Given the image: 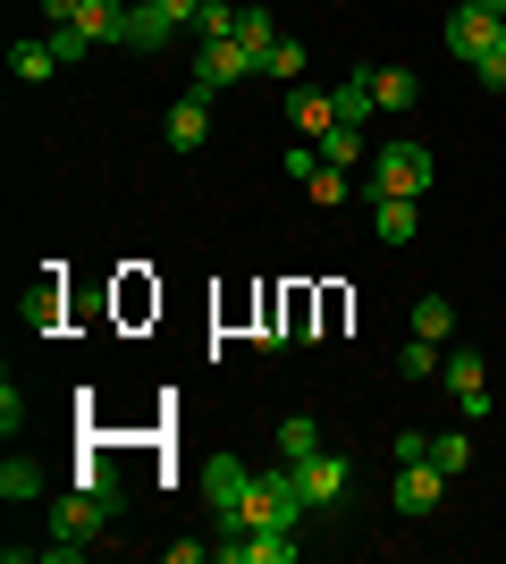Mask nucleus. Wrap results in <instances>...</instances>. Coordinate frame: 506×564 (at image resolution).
I'll return each mask as SVG.
<instances>
[{"mask_svg": "<svg viewBox=\"0 0 506 564\" xmlns=\"http://www.w3.org/2000/svg\"><path fill=\"white\" fill-rule=\"evenodd\" d=\"M439 186V161L422 152L413 135H388V143H372V177H363V203H380V194H422Z\"/></svg>", "mask_w": 506, "mask_h": 564, "instance_id": "nucleus-1", "label": "nucleus"}, {"mask_svg": "<svg viewBox=\"0 0 506 564\" xmlns=\"http://www.w3.org/2000/svg\"><path fill=\"white\" fill-rule=\"evenodd\" d=\"M119 514V497H101V489H76L68 480V497L51 506V547H43V564H76L85 547H94V531Z\"/></svg>", "mask_w": 506, "mask_h": 564, "instance_id": "nucleus-2", "label": "nucleus"}, {"mask_svg": "<svg viewBox=\"0 0 506 564\" xmlns=\"http://www.w3.org/2000/svg\"><path fill=\"white\" fill-rule=\"evenodd\" d=\"M245 531H262V522H304V489H295V464L279 471H254V489H245Z\"/></svg>", "mask_w": 506, "mask_h": 564, "instance_id": "nucleus-3", "label": "nucleus"}, {"mask_svg": "<svg viewBox=\"0 0 506 564\" xmlns=\"http://www.w3.org/2000/svg\"><path fill=\"white\" fill-rule=\"evenodd\" d=\"M194 489H203V506H212L219 514V531H245V489H254V464H237V455H203V480H194Z\"/></svg>", "mask_w": 506, "mask_h": 564, "instance_id": "nucleus-4", "label": "nucleus"}, {"mask_svg": "<svg viewBox=\"0 0 506 564\" xmlns=\"http://www.w3.org/2000/svg\"><path fill=\"white\" fill-rule=\"evenodd\" d=\"M346 480H355V455H337V447L304 455V464H295V489H304V514H337V506H346Z\"/></svg>", "mask_w": 506, "mask_h": 564, "instance_id": "nucleus-5", "label": "nucleus"}, {"mask_svg": "<svg viewBox=\"0 0 506 564\" xmlns=\"http://www.w3.org/2000/svg\"><path fill=\"white\" fill-rule=\"evenodd\" d=\"M448 51H456L464 68H473V59H489V51H506V18H498V9H482V0L448 9Z\"/></svg>", "mask_w": 506, "mask_h": 564, "instance_id": "nucleus-6", "label": "nucleus"}, {"mask_svg": "<svg viewBox=\"0 0 506 564\" xmlns=\"http://www.w3.org/2000/svg\"><path fill=\"white\" fill-rule=\"evenodd\" d=\"M439 379H448V397H456V422H489V362L473 346H456L448 362H439Z\"/></svg>", "mask_w": 506, "mask_h": 564, "instance_id": "nucleus-7", "label": "nucleus"}, {"mask_svg": "<svg viewBox=\"0 0 506 564\" xmlns=\"http://www.w3.org/2000/svg\"><path fill=\"white\" fill-rule=\"evenodd\" d=\"M245 76H262L245 43H203L194 51V94H228V85H245Z\"/></svg>", "mask_w": 506, "mask_h": 564, "instance_id": "nucleus-8", "label": "nucleus"}, {"mask_svg": "<svg viewBox=\"0 0 506 564\" xmlns=\"http://www.w3.org/2000/svg\"><path fill=\"white\" fill-rule=\"evenodd\" d=\"M203 135H212V94H194V85H186V94L169 101V118H161V143H169V152H203Z\"/></svg>", "mask_w": 506, "mask_h": 564, "instance_id": "nucleus-9", "label": "nucleus"}, {"mask_svg": "<svg viewBox=\"0 0 506 564\" xmlns=\"http://www.w3.org/2000/svg\"><path fill=\"white\" fill-rule=\"evenodd\" d=\"M439 497H448V471H439V464H406V471H397V489H388V506L422 522V514H439Z\"/></svg>", "mask_w": 506, "mask_h": 564, "instance_id": "nucleus-10", "label": "nucleus"}, {"mask_svg": "<svg viewBox=\"0 0 506 564\" xmlns=\"http://www.w3.org/2000/svg\"><path fill=\"white\" fill-rule=\"evenodd\" d=\"M119 43H127V51H169V43H177V18H169L161 0H127Z\"/></svg>", "mask_w": 506, "mask_h": 564, "instance_id": "nucleus-11", "label": "nucleus"}, {"mask_svg": "<svg viewBox=\"0 0 506 564\" xmlns=\"http://www.w3.org/2000/svg\"><path fill=\"white\" fill-rule=\"evenodd\" d=\"M413 228H422L413 194H380V203H372V236H380V245H413Z\"/></svg>", "mask_w": 506, "mask_h": 564, "instance_id": "nucleus-12", "label": "nucleus"}, {"mask_svg": "<svg viewBox=\"0 0 506 564\" xmlns=\"http://www.w3.org/2000/svg\"><path fill=\"white\" fill-rule=\"evenodd\" d=\"M228 43H245V51H254V68H262V51L279 43V18H270L262 0H237V25H228Z\"/></svg>", "mask_w": 506, "mask_h": 564, "instance_id": "nucleus-13", "label": "nucleus"}, {"mask_svg": "<svg viewBox=\"0 0 506 564\" xmlns=\"http://www.w3.org/2000/svg\"><path fill=\"white\" fill-rule=\"evenodd\" d=\"M330 110H337V127H372V110H380V101H372V68H355L346 85H330Z\"/></svg>", "mask_w": 506, "mask_h": 564, "instance_id": "nucleus-14", "label": "nucleus"}, {"mask_svg": "<svg viewBox=\"0 0 506 564\" xmlns=\"http://www.w3.org/2000/svg\"><path fill=\"white\" fill-rule=\"evenodd\" d=\"M288 94H295V135H330V127H337V110H330V94H321V85H288Z\"/></svg>", "mask_w": 506, "mask_h": 564, "instance_id": "nucleus-15", "label": "nucleus"}, {"mask_svg": "<svg viewBox=\"0 0 506 564\" xmlns=\"http://www.w3.org/2000/svg\"><path fill=\"white\" fill-rule=\"evenodd\" d=\"M304 68H313V51L295 43V34H279V43L262 51V76H279V85H304Z\"/></svg>", "mask_w": 506, "mask_h": 564, "instance_id": "nucleus-16", "label": "nucleus"}, {"mask_svg": "<svg viewBox=\"0 0 506 564\" xmlns=\"http://www.w3.org/2000/svg\"><path fill=\"white\" fill-rule=\"evenodd\" d=\"M304 455H321V422L313 413H288L279 422V464H304Z\"/></svg>", "mask_w": 506, "mask_h": 564, "instance_id": "nucleus-17", "label": "nucleus"}, {"mask_svg": "<svg viewBox=\"0 0 506 564\" xmlns=\"http://www.w3.org/2000/svg\"><path fill=\"white\" fill-rule=\"evenodd\" d=\"M413 94H422L413 68H372V101H380V110H413Z\"/></svg>", "mask_w": 506, "mask_h": 564, "instance_id": "nucleus-18", "label": "nucleus"}, {"mask_svg": "<svg viewBox=\"0 0 506 564\" xmlns=\"http://www.w3.org/2000/svg\"><path fill=\"white\" fill-rule=\"evenodd\" d=\"M431 464H439V471H473V422L439 430V438H431Z\"/></svg>", "mask_w": 506, "mask_h": 564, "instance_id": "nucleus-19", "label": "nucleus"}, {"mask_svg": "<svg viewBox=\"0 0 506 564\" xmlns=\"http://www.w3.org/2000/svg\"><path fill=\"white\" fill-rule=\"evenodd\" d=\"M413 337H456V304H448V295H422V304H413Z\"/></svg>", "mask_w": 506, "mask_h": 564, "instance_id": "nucleus-20", "label": "nucleus"}, {"mask_svg": "<svg viewBox=\"0 0 506 564\" xmlns=\"http://www.w3.org/2000/svg\"><path fill=\"white\" fill-rule=\"evenodd\" d=\"M0 497H9V506H25V497H43V464H25V455H9V464H0Z\"/></svg>", "mask_w": 506, "mask_h": 564, "instance_id": "nucleus-21", "label": "nucleus"}, {"mask_svg": "<svg viewBox=\"0 0 506 564\" xmlns=\"http://www.w3.org/2000/svg\"><path fill=\"white\" fill-rule=\"evenodd\" d=\"M9 68H18V85H43V76H60V51H51V43H18V51H9Z\"/></svg>", "mask_w": 506, "mask_h": 564, "instance_id": "nucleus-22", "label": "nucleus"}, {"mask_svg": "<svg viewBox=\"0 0 506 564\" xmlns=\"http://www.w3.org/2000/svg\"><path fill=\"white\" fill-rule=\"evenodd\" d=\"M313 152H321L330 169H355V161H363V127H330V135H321Z\"/></svg>", "mask_w": 506, "mask_h": 564, "instance_id": "nucleus-23", "label": "nucleus"}, {"mask_svg": "<svg viewBox=\"0 0 506 564\" xmlns=\"http://www.w3.org/2000/svg\"><path fill=\"white\" fill-rule=\"evenodd\" d=\"M439 362H448V354H439V346H431V337H413V346H406V354H397V371H406V379H413V388H422V379H439Z\"/></svg>", "mask_w": 506, "mask_h": 564, "instance_id": "nucleus-24", "label": "nucleus"}, {"mask_svg": "<svg viewBox=\"0 0 506 564\" xmlns=\"http://www.w3.org/2000/svg\"><path fill=\"white\" fill-rule=\"evenodd\" d=\"M43 43L60 51V68H76V59H85V51H94V34H85V25H51Z\"/></svg>", "mask_w": 506, "mask_h": 564, "instance_id": "nucleus-25", "label": "nucleus"}, {"mask_svg": "<svg viewBox=\"0 0 506 564\" xmlns=\"http://www.w3.org/2000/svg\"><path fill=\"white\" fill-rule=\"evenodd\" d=\"M51 321H60V286H34L25 295V329H51Z\"/></svg>", "mask_w": 506, "mask_h": 564, "instance_id": "nucleus-26", "label": "nucleus"}, {"mask_svg": "<svg viewBox=\"0 0 506 564\" xmlns=\"http://www.w3.org/2000/svg\"><path fill=\"white\" fill-rule=\"evenodd\" d=\"M18 422H25V388H18V371H9V379H0V430L18 438Z\"/></svg>", "mask_w": 506, "mask_h": 564, "instance_id": "nucleus-27", "label": "nucleus"}, {"mask_svg": "<svg viewBox=\"0 0 506 564\" xmlns=\"http://www.w3.org/2000/svg\"><path fill=\"white\" fill-rule=\"evenodd\" d=\"M304 186H313V203H346V169H330V161H321L313 177H304Z\"/></svg>", "mask_w": 506, "mask_h": 564, "instance_id": "nucleus-28", "label": "nucleus"}, {"mask_svg": "<svg viewBox=\"0 0 506 564\" xmlns=\"http://www.w3.org/2000/svg\"><path fill=\"white\" fill-rule=\"evenodd\" d=\"M397 464H431V438H422V430H397Z\"/></svg>", "mask_w": 506, "mask_h": 564, "instance_id": "nucleus-29", "label": "nucleus"}, {"mask_svg": "<svg viewBox=\"0 0 506 564\" xmlns=\"http://www.w3.org/2000/svg\"><path fill=\"white\" fill-rule=\"evenodd\" d=\"M473 76H482L489 94H506V51H489V59H473Z\"/></svg>", "mask_w": 506, "mask_h": 564, "instance_id": "nucleus-30", "label": "nucleus"}, {"mask_svg": "<svg viewBox=\"0 0 506 564\" xmlns=\"http://www.w3.org/2000/svg\"><path fill=\"white\" fill-rule=\"evenodd\" d=\"M161 9H169L177 25H194V9H203V0H161Z\"/></svg>", "mask_w": 506, "mask_h": 564, "instance_id": "nucleus-31", "label": "nucleus"}, {"mask_svg": "<svg viewBox=\"0 0 506 564\" xmlns=\"http://www.w3.org/2000/svg\"><path fill=\"white\" fill-rule=\"evenodd\" d=\"M482 9H498V18H506V0H482Z\"/></svg>", "mask_w": 506, "mask_h": 564, "instance_id": "nucleus-32", "label": "nucleus"}, {"mask_svg": "<svg viewBox=\"0 0 506 564\" xmlns=\"http://www.w3.org/2000/svg\"><path fill=\"white\" fill-rule=\"evenodd\" d=\"M194 18H203V9H194Z\"/></svg>", "mask_w": 506, "mask_h": 564, "instance_id": "nucleus-33", "label": "nucleus"}]
</instances>
